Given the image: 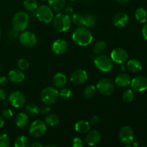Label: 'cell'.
Here are the masks:
<instances>
[{
  "label": "cell",
  "instance_id": "6da1fadb",
  "mask_svg": "<svg viewBox=\"0 0 147 147\" xmlns=\"http://www.w3.org/2000/svg\"><path fill=\"white\" fill-rule=\"evenodd\" d=\"M93 34L86 27L79 26L75 29L72 34V40L77 45L86 47L89 45L93 41Z\"/></svg>",
  "mask_w": 147,
  "mask_h": 147
},
{
  "label": "cell",
  "instance_id": "7a4b0ae2",
  "mask_svg": "<svg viewBox=\"0 0 147 147\" xmlns=\"http://www.w3.org/2000/svg\"><path fill=\"white\" fill-rule=\"evenodd\" d=\"M71 22V19L65 13H58L53 20V27L59 32H65L70 30Z\"/></svg>",
  "mask_w": 147,
  "mask_h": 147
},
{
  "label": "cell",
  "instance_id": "3957f363",
  "mask_svg": "<svg viewBox=\"0 0 147 147\" xmlns=\"http://www.w3.org/2000/svg\"><path fill=\"white\" fill-rule=\"evenodd\" d=\"M11 24L13 29L18 32H23L30 24V17L24 11H18L13 17Z\"/></svg>",
  "mask_w": 147,
  "mask_h": 147
},
{
  "label": "cell",
  "instance_id": "277c9868",
  "mask_svg": "<svg viewBox=\"0 0 147 147\" xmlns=\"http://www.w3.org/2000/svg\"><path fill=\"white\" fill-rule=\"evenodd\" d=\"M94 65L100 71L109 73L113 69V65L111 58L106 55H98L94 59Z\"/></svg>",
  "mask_w": 147,
  "mask_h": 147
},
{
  "label": "cell",
  "instance_id": "5b68a950",
  "mask_svg": "<svg viewBox=\"0 0 147 147\" xmlns=\"http://www.w3.org/2000/svg\"><path fill=\"white\" fill-rule=\"evenodd\" d=\"M59 98V91L53 87H47L42 90L40 98L46 105H53L57 102Z\"/></svg>",
  "mask_w": 147,
  "mask_h": 147
},
{
  "label": "cell",
  "instance_id": "8992f818",
  "mask_svg": "<svg viewBox=\"0 0 147 147\" xmlns=\"http://www.w3.org/2000/svg\"><path fill=\"white\" fill-rule=\"evenodd\" d=\"M35 11L36 17L41 22L49 24L53 21L54 14H53V11L49 6L41 5L37 7Z\"/></svg>",
  "mask_w": 147,
  "mask_h": 147
},
{
  "label": "cell",
  "instance_id": "52a82bcc",
  "mask_svg": "<svg viewBox=\"0 0 147 147\" xmlns=\"http://www.w3.org/2000/svg\"><path fill=\"white\" fill-rule=\"evenodd\" d=\"M47 131V126L45 121L42 120H36L32 123L29 128V134L34 138L42 136Z\"/></svg>",
  "mask_w": 147,
  "mask_h": 147
},
{
  "label": "cell",
  "instance_id": "ba28073f",
  "mask_svg": "<svg viewBox=\"0 0 147 147\" xmlns=\"http://www.w3.org/2000/svg\"><path fill=\"white\" fill-rule=\"evenodd\" d=\"M96 89L103 96H111L114 91V84L108 78H102L96 84Z\"/></svg>",
  "mask_w": 147,
  "mask_h": 147
},
{
  "label": "cell",
  "instance_id": "9c48e42d",
  "mask_svg": "<svg viewBox=\"0 0 147 147\" xmlns=\"http://www.w3.org/2000/svg\"><path fill=\"white\" fill-rule=\"evenodd\" d=\"M19 40L22 45L27 47H32L37 44V37L31 31H23L19 36Z\"/></svg>",
  "mask_w": 147,
  "mask_h": 147
},
{
  "label": "cell",
  "instance_id": "30bf717a",
  "mask_svg": "<svg viewBox=\"0 0 147 147\" xmlns=\"http://www.w3.org/2000/svg\"><path fill=\"white\" fill-rule=\"evenodd\" d=\"M9 101L11 106L14 108H21L24 106L26 103V97L23 93L19 90L11 92L9 96Z\"/></svg>",
  "mask_w": 147,
  "mask_h": 147
},
{
  "label": "cell",
  "instance_id": "8fae6325",
  "mask_svg": "<svg viewBox=\"0 0 147 147\" xmlns=\"http://www.w3.org/2000/svg\"><path fill=\"white\" fill-rule=\"evenodd\" d=\"M119 138L121 143L129 145L132 144L134 140V134L130 126H124L119 131Z\"/></svg>",
  "mask_w": 147,
  "mask_h": 147
},
{
  "label": "cell",
  "instance_id": "7c38bea8",
  "mask_svg": "<svg viewBox=\"0 0 147 147\" xmlns=\"http://www.w3.org/2000/svg\"><path fill=\"white\" fill-rule=\"evenodd\" d=\"M111 58L112 61L117 64H123L129 59L128 53L123 48L117 47L115 48L111 53Z\"/></svg>",
  "mask_w": 147,
  "mask_h": 147
},
{
  "label": "cell",
  "instance_id": "4fadbf2b",
  "mask_svg": "<svg viewBox=\"0 0 147 147\" xmlns=\"http://www.w3.org/2000/svg\"><path fill=\"white\" fill-rule=\"evenodd\" d=\"M131 87L136 92H144L147 90V78L144 76H139L131 80Z\"/></svg>",
  "mask_w": 147,
  "mask_h": 147
},
{
  "label": "cell",
  "instance_id": "5bb4252c",
  "mask_svg": "<svg viewBox=\"0 0 147 147\" xmlns=\"http://www.w3.org/2000/svg\"><path fill=\"white\" fill-rule=\"evenodd\" d=\"M87 72L82 69L73 71L70 75V81L75 85H82L88 80Z\"/></svg>",
  "mask_w": 147,
  "mask_h": 147
},
{
  "label": "cell",
  "instance_id": "9a60e30c",
  "mask_svg": "<svg viewBox=\"0 0 147 147\" xmlns=\"http://www.w3.org/2000/svg\"><path fill=\"white\" fill-rule=\"evenodd\" d=\"M67 50V42L63 39L56 40L52 45V51L57 55L64 54Z\"/></svg>",
  "mask_w": 147,
  "mask_h": 147
},
{
  "label": "cell",
  "instance_id": "2e32d148",
  "mask_svg": "<svg viewBox=\"0 0 147 147\" xmlns=\"http://www.w3.org/2000/svg\"><path fill=\"white\" fill-rule=\"evenodd\" d=\"M100 140H101V135L96 130H90L86 136V144L90 146H96L100 143Z\"/></svg>",
  "mask_w": 147,
  "mask_h": 147
},
{
  "label": "cell",
  "instance_id": "e0dca14e",
  "mask_svg": "<svg viewBox=\"0 0 147 147\" xmlns=\"http://www.w3.org/2000/svg\"><path fill=\"white\" fill-rule=\"evenodd\" d=\"M129 22V16L126 13L121 11V12L116 13L113 18V24L115 27H123L127 24Z\"/></svg>",
  "mask_w": 147,
  "mask_h": 147
},
{
  "label": "cell",
  "instance_id": "ac0fdd59",
  "mask_svg": "<svg viewBox=\"0 0 147 147\" xmlns=\"http://www.w3.org/2000/svg\"><path fill=\"white\" fill-rule=\"evenodd\" d=\"M131 80V79L128 74L124 73H119L115 78V84H116L119 87L125 88L130 86Z\"/></svg>",
  "mask_w": 147,
  "mask_h": 147
},
{
  "label": "cell",
  "instance_id": "d6986e66",
  "mask_svg": "<svg viewBox=\"0 0 147 147\" xmlns=\"http://www.w3.org/2000/svg\"><path fill=\"white\" fill-rule=\"evenodd\" d=\"M9 80L13 83H21L25 78L24 73L18 69H14L10 70L8 74Z\"/></svg>",
  "mask_w": 147,
  "mask_h": 147
},
{
  "label": "cell",
  "instance_id": "ffe728a7",
  "mask_svg": "<svg viewBox=\"0 0 147 147\" xmlns=\"http://www.w3.org/2000/svg\"><path fill=\"white\" fill-rule=\"evenodd\" d=\"M53 83L55 87L57 88H62L67 83V77L63 73H57L53 78Z\"/></svg>",
  "mask_w": 147,
  "mask_h": 147
},
{
  "label": "cell",
  "instance_id": "44dd1931",
  "mask_svg": "<svg viewBox=\"0 0 147 147\" xmlns=\"http://www.w3.org/2000/svg\"><path fill=\"white\" fill-rule=\"evenodd\" d=\"M16 125L19 128H24L29 123V116L27 113L20 112L16 116L15 118Z\"/></svg>",
  "mask_w": 147,
  "mask_h": 147
},
{
  "label": "cell",
  "instance_id": "7402d4cb",
  "mask_svg": "<svg viewBox=\"0 0 147 147\" xmlns=\"http://www.w3.org/2000/svg\"><path fill=\"white\" fill-rule=\"evenodd\" d=\"M75 129L79 134H86L90 130V123L85 120L79 121L75 125Z\"/></svg>",
  "mask_w": 147,
  "mask_h": 147
},
{
  "label": "cell",
  "instance_id": "603a6c76",
  "mask_svg": "<svg viewBox=\"0 0 147 147\" xmlns=\"http://www.w3.org/2000/svg\"><path fill=\"white\" fill-rule=\"evenodd\" d=\"M47 2L49 7L55 12L60 11L65 6V0H47Z\"/></svg>",
  "mask_w": 147,
  "mask_h": 147
},
{
  "label": "cell",
  "instance_id": "cb8c5ba5",
  "mask_svg": "<svg viewBox=\"0 0 147 147\" xmlns=\"http://www.w3.org/2000/svg\"><path fill=\"white\" fill-rule=\"evenodd\" d=\"M127 65L128 69H129V71L132 72V73H139V71H141L142 69V64L139 60H136V59H131V60H129L127 62Z\"/></svg>",
  "mask_w": 147,
  "mask_h": 147
},
{
  "label": "cell",
  "instance_id": "d4e9b609",
  "mask_svg": "<svg viewBox=\"0 0 147 147\" xmlns=\"http://www.w3.org/2000/svg\"><path fill=\"white\" fill-rule=\"evenodd\" d=\"M135 17L140 23L145 24L147 22V11L143 7H139L135 11Z\"/></svg>",
  "mask_w": 147,
  "mask_h": 147
},
{
  "label": "cell",
  "instance_id": "484cf974",
  "mask_svg": "<svg viewBox=\"0 0 147 147\" xmlns=\"http://www.w3.org/2000/svg\"><path fill=\"white\" fill-rule=\"evenodd\" d=\"M25 111L30 116H35L40 112V109L36 104L33 103H28L25 106Z\"/></svg>",
  "mask_w": 147,
  "mask_h": 147
},
{
  "label": "cell",
  "instance_id": "4316f807",
  "mask_svg": "<svg viewBox=\"0 0 147 147\" xmlns=\"http://www.w3.org/2000/svg\"><path fill=\"white\" fill-rule=\"evenodd\" d=\"M96 24V17L93 14L88 13L84 14V25L87 27H93Z\"/></svg>",
  "mask_w": 147,
  "mask_h": 147
},
{
  "label": "cell",
  "instance_id": "83f0119b",
  "mask_svg": "<svg viewBox=\"0 0 147 147\" xmlns=\"http://www.w3.org/2000/svg\"><path fill=\"white\" fill-rule=\"evenodd\" d=\"M71 22L76 26L84 25V14L80 13H73L71 16Z\"/></svg>",
  "mask_w": 147,
  "mask_h": 147
},
{
  "label": "cell",
  "instance_id": "f1b7e54d",
  "mask_svg": "<svg viewBox=\"0 0 147 147\" xmlns=\"http://www.w3.org/2000/svg\"><path fill=\"white\" fill-rule=\"evenodd\" d=\"M14 146L15 147H28L30 146V142L27 137L25 136H18L14 141Z\"/></svg>",
  "mask_w": 147,
  "mask_h": 147
},
{
  "label": "cell",
  "instance_id": "f546056e",
  "mask_svg": "<svg viewBox=\"0 0 147 147\" xmlns=\"http://www.w3.org/2000/svg\"><path fill=\"white\" fill-rule=\"evenodd\" d=\"M59 121H60L59 117L54 113H50L45 118V123L50 126H57L59 123Z\"/></svg>",
  "mask_w": 147,
  "mask_h": 147
},
{
  "label": "cell",
  "instance_id": "4dcf8cb0",
  "mask_svg": "<svg viewBox=\"0 0 147 147\" xmlns=\"http://www.w3.org/2000/svg\"><path fill=\"white\" fill-rule=\"evenodd\" d=\"M106 48V44L104 41H98L93 45V53L96 55H100L105 51Z\"/></svg>",
  "mask_w": 147,
  "mask_h": 147
},
{
  "label": "cell",
  "instance_id": "1f68e13d",
  "mask_svg": "<svg viewBox=\"0 0 147 147\" xmlns=\"http://www.w3.org/2000/svg\"><path fill=\"white\" fill-rule=\"evenodd\" d=\"M23 5H24L25 9L30 11H35L38 7L37 0H24L23 2Z\"/></svg>",
  "mask_w": 147,
  "mask_h": 147
},
{
  "label": "cell",
  "instance_id": "d6a6232c",
  "mask_svg": "<svg viewBox=\"0 0 147 147\" xmlns=\"http://www.w3.org/2000/svg\"><path fill=\"white\" fill-rule=\"evenodd\" d=\"M96 92V86L93 85H90V86H87L85 88L84 91H83V96L85 98L88 99L92 98L93 96H95Z\"/></svg>",
  "mask_w": 147,
  "mask_h": 147
},
{
  "label": "cell",
  "instance_id": "836d02e7",
  "mask_svg": "<svg viewBox=\"0 0 147 147\" xmlns=\"http://www.w3.org/2000/svg\"><path fill=\"white\" fill-rule=\"evenodd\" d=\"M123 100L126 103H131L134 98V93L132 89H128L123 93Z\"/></svg>",
  "mask_w": 147,
  "mask_h": 147
},
{
  "label": "cell",
  "instance_id": "e575fe53",
  "mask_svg": "<svg viewBox=\"0 0 147 147\" xmlns=\"http://www.w3.org/2000/svg\"><path fill=\"white\" fill-rule=\"evenodd\" d=\"M10 138L6 134H0V147H8L10 145Z\"/></svg>",
  "mask_w": 147,
  "mask_h": 147
},
{
  "label": "cell",
  "instance_id": "d590c367",
  "mask_svg": "<svg viewBox=\"0 0 147 147\" xmlns=\"http://www.w3.org/2000/svg\"><path fill=\"white\" fill-rule=\"evenodd\" d=\"M72 91L69 88H60V91H59V97L61 98L65 99H68L71 97Z\"/></svg>",
  "mask_w": 147,
  "mask_h": 147
},
{
  "label": "cell",
  "instance_id": "8d00e7d4",
  "mask_svg": "<svg viewBox=\"0 0 147 147\" xmlns=\"http://www.w3.org/2000/svg\"><path fill=\"white\" fill-rule=\"evenodd\" d=\"M17 65H18L19 68L21 70H25L30 66V63L27 61L26 59L24 58H20V60L17 61Z\"/></svg>",
  "mask_w": 147,
  "mask_h": 147
},
{
  "label": "cell",
  "instance_id": "74e56055",
  "mask_svg": "<svg viewBox=\"0 0 147 147\" xmlns=\"http://www.w3.org/2000/svg\"><path fill=\"white\" fill-rule=\"evenodd\" d=\"M20 32L17 31L14 29H12L11 30H10L8 33H7V37H8L9 40H14L15 39L19 38V36H20Z\"/></svg>",
  "mask_w": 147,
  "mask_h": 147
},
{
  "label": "cell",
  "instance_id": "f35d334b",
  "mask_svg": "<svg viewBox=\"0 0 147 147\" xmlns=\"http://www.w3.org/2000/svg\"><path fill=\"white\" fill-rule=\"evenodd\" d=\"M1 116L4 119H7V120H9L11 118H12L13 116V112L10 109H7L5 110H4L1 113Z\"/></svg>",
  "mask_w": 147,
  "mask_h": 147
},
{
  "label": "cell",
  "instance_id": "ab89813d",
  "mask_svg": "<svg viewBox=\"0 0 147 147\" xmlns=\"http://www.w3.org/2000/svg\"><path fill=\"white\" fill-rule=\"evenodd\" d=\"M72 145H73V147H83V141L80 138L76 137L75 139H73V142H72Z\"/></svg>",
  "mask_w": 147,
  "mask_h": 147
},
{
  "label": "cell",
  "instance_id": "60d3db41",
  "mask_svg": "<svg viewBox=\"0 0 147 147\" xmlns=\"http://www.w3.org/2000/svg\"><path fill=\"white\" fill-rule=\"evenodd\" d=\"M51 111V109L49 107V105L42 106L41 109H40V112L42 114H48Z\"/></svg>",
  "mask_w": 147,
  "mask_h": 147
},
{
  "label": "cell",
  "instance_id": "b9f144b4",
  "mask_svg": "<svg viewBox=\"0 0 147 147\" xmlns=\"http://www.w3.org/2000/svg\"><path fill=\"white\" fill-rule=\"evenodd\" d=\"M99 122H100V118L98 116H94L91 118V119H90V123H91V124L93 125H96L98 124Z\"/></svg>",
  "mask_w": 147,
  "mask_h": 147
},
{
  "label": "cell",
  "instance_id": "7bdbcfd3",
  "mask_svg": "<svg viewBox=\"0 0 147 147\" xmlns=\"http://www.w3.org/2000/svg\"><path fill=\"white\" fill-rule=\"evenodd\" d=\"M142 35H143L144 38L146 40H147V23L146 22L145 23V24L143 26V27H142Z\"/></svg>",
  "mask_w": 147,
  "mask_h": 147
},
{
  "label": "cell",
  "instance_id": "ee69618b",
  "mask_svg": "<svg viewBox=\"0 0 147 147\" xmlns=\"http://www.w3.org/2000/svg\"><path fill=\"white\" fill-rule=\"evenodd\" d=\"M7 98V93L5 90L2 88H0V101L5 100Z\"/></svg>",
  "mask_w": 147,
  "mask_h": 147
},
{
  "label": "cell",
  "instance_id": "f6af8a7d",
  "mask_svg": "<svg viewBox=\"0 0 147 147\" xmlns=\"http://www.w3.org/2000/svg\"><path fill=\"white\" fill-rule=\"evenodd\" d=\"M8 83V78L5 76H1L0 77V85L1 86H6Z\"/></svg>",
  "mask_w": 147,
  "mask_h": 147
},
{
  "label": "cell",
  "instance_id": "bcb514c9",
  "mask_svg": "<svg viewBox=\"0 0 147 147\" xmlns=\"http://www.w3.org/2000/svg\"><path fill=\"white\" fill-rule=\"evenodd\" d=\"M65 14L67 15H72L73 14V8L72 7H67L65 9Z\"/></svg>",
  "mask_w": 147,
  "mask_h": 147
},
{
  "label": "cell",
  "instance_id": "7dc6e473",
  "mask_svg": "<svg viewBox=\"0 0 147 147\" xmlns=\"http://www.w3.org/2000/svg\"><path fill=\"white\" fill-rule=\"evenodd\" d=\"M30 146H31L32 147H42V144H41L39 143V142H34V143L32 144Z\"/></svg>",
  "mask_w": 147,
  "mask_h": 147
},
{
  "label": "cell",
  "instance_id": "c3c4849f",
  "mask_svg": "<svg viewBox=\"0 0 147 147\" xmlns=\"http://www.w3.org/2000/svg\"><path fill=\"white\" fill-rule=\"evenodd\" d=\"M4 119H3L2 116H0V129H1V128L4 126Z\"/></svg>",
  "mask_w": 147,
  "mask_h": 147
},
{
  "label": "cell",
  "instance_id": "681fc988",
  "mask_svg": "<svg viewBox=\"0 0 147 147\" xmlns=\"http://www.w3.org/2000/svg\"><path fill=\"white\" fill-rule=\"evenodd\" d=\"M129 0H116V1L119 3H120V4H124V3H126L128 2Z\"/></svg>",
  "mask_w": 147,
  "mask_h": 147
},
{
  "label": "cell",
  "instance_id": "f907efd6",
  "mask_svg": "<svg viewBox=\"0 0 147 147\" xmlns=\"http://www.w3.org/2000/svg\"><path fill=\"white\" fill-rule=\"evenodd\" d=\"M50 146H53V147H57L56 145H54V144H47L46 147H50Z\"/></svg>",
  "mask_w": 147,
  "mask_h": 147
},
{
  "label": "cell",
  "instance_id": "816d5d0a",
  "mask_svg": "<svg viewBox=\"0 0 147 147\" xmlns=\"http://www.w3.org/2000/svg\"><path fill=\"white\" fill-rule=\"evenodd\" d=\"M1 27H0V38H1Z\"/></svg>",
  "mask_w": 147,
  "mask_h": 147
},
{
  "label": "cell",
  "instance_id": "f5cc1de1",
  "mask_svg": "<svg viewBox=\"0 0 147 147\" xmlns=\"http://www.w3.org/2000/svg\"><path fill=\"white\" fill-rule=\"evenodd\" d=\"M40 1H47V0H40Z\"/></svg>",
  "mask_w": 147,
  "mask_h": 147
},
{
  "label": "cell",
  "instance_id": "db71d44e",
  "mask_svg": "<svg viewBox=\"0 0 147 147\" xmlns=\"http://www.w3.org/2000/svg\"><path fill=\"white\" fill-rule=\"evenodd\" d=\"M69 1H76V0H69Z\"/></svg>",
  "mask_w": 147,
  "mask_h": 147
}]
</instances>
